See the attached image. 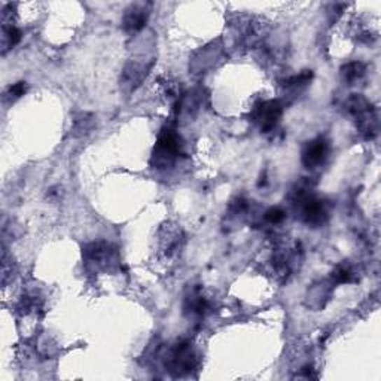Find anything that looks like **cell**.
<instances>
[{
  "label": "cell",
  "mask_w": 381,
  "mask_h": 381,
  "mask_svg": "<svg viewBox=\"0 0 381 381\" xmlns=\"http://www.w3.org/2000/svg\"><path fill=\"white\" fill-rule=\"evenodd\" d=\"M329 153V145L325 139L317 137L308 141L303 151V164L307 169H316L325 162Z\"/></svg>",
  "instance_id": "obj_7"
},
{
  "label": "cell",
  "mask_w": 381,
  "mask_h": 381,
  "mask_svg": "<svg viewBox=\"0 0 381 381\" xmlns=\"http://www.w3.org/2000/svg\"><path fill=\"white\" fill-rule=\"evenodd\" d=\"M332 282L337 284H342V283H352L354 282V271L352 267L349 265H338L335 267V270L332 271Z\"/></svg>",
  "instance_id": "obj_13"
},
{
  "label": "cell",
  "mask_w": 381,
  "mask_h": 381,
  "mask_svg": "<svg viewBox=\"0 0 381 381\" xmlns=\"http://www.w3.org/2000/svg\"><path fill=\"white\" fill-rule=\"evenodd\" d=\"M312 78H313V71L304 70V71H301L300 75H295V76H291L289 79H286L283 82V87H284V90H288V91L298 92L308 85Z\"/></svg>",
  "instance_id": "obj_12"
},
{
  "label": "cell",
  "mask_w": 381,
  "mask_h": 381,
  "mask_svg": "<svg viewBox=\"0 0 381 381\" xmlns=\"http://www.w3.org/2000/svg\"><path fill=\"white\" fill-rule=\"evenodd\" d=\"M182 153V141L176 130L170 127H164L158 134L157 145L153 148L155 165L160 169H167V165H172L179 155Z\"/></svg>",
  "instance_id": "obj_3"
},
{
  "label": "cell",
  "mask_w": 381,
  "mask_h": 381,
  "mask_svg": "<svg viewBox=\"0 0 381 381\" xmlns=\"http://www.w3.org/2000/svg\"><path fill=\"white\" fill-rule=\"evenodd\" d=\"M94 124H95V118L92 113L81 112L74 118L71 133H74L75 136H87L88 133H91Z\"/></svg>",
  "instance_id": "obj_9"
},
{
  "label": "cell",
  "mask_w": 381,
  "mask_h": 381,
  "mask_svg": "<svg viewBox=\"0 0 381 381\" xmlns=\"http://www.w3.org/2000/svg\"><path fill=\"white\" fill-rule=\"evenodd\" d=\"M283 115V104L279 100H265L255 106L252 111L254 123L261 128L262 133L272 131Z\"/></svg>",
  "instance_id": "obj_5"
},
{
  "label": "cell",
  "mask_w": 381,
  "mask_h": 381,
  "mask_svg": "<svg viewBox=\"0 0 381 381\" xmlns=\"http://www.w3.org/2000/svg\"><path fill=\"white\" fill-rule=\"evenodd\" d=\"M26 91H27V83L21 81V82H17V83H14V85H11V87L8 88V91H6V97H8L11 102H14V100L22 97V95L26 94Z\"/></svg>",
  "instance_id": "obj_14"
},
{
  "label": "cell",
  "mask_w": 381,
  "mask_h": 381,
  "mask_svg": "<svg viewBox=\"0 0 381 381\" xmlns=\"http://www.w3.org/2000/svg\"><path fill=\"white\" fill-rule=\"evenodd\" d=\"M264 218L267 222L272 223V225H277V223H282L286 218V212L282 210L280 207H271L265 212Z\"/></svg>",
  "instance_id": "obj_15"
},
{
  "label": "cell",
  "mask_w": 381,
  "mask_h": 381,
  "mask_svg": "<svg viewBox=\"0 0 381 381\" xmlns=\"http://www.w3.org/2000/svg\"><path fill=\"white\" fill-rule=\"evenodd\" d=\"M341 76L345 82L354 83L361 81L366 74V64L362 62H350L341 67Z\"/></svg>",
  "instance_id": "obj_10"
},
{
  "label": "cell",
  "mask_w": 381,
  "mask_h": 381,
  "mask_svg": "<svg viewBox=\"0 0 381 381\" xmlns=\"http://www.w3.org/2000/svg\"><path fill=\"white\" fill-rule=\"evenodd\" d=\"M207 310H209V303L206 301V298L202 295L193 293L186 298V304H185L186 313L193 314V316H205Z\"/></svg>",
  "instance_id": "obj_11"
},
{
  "label": "cell",
  "mask_w": 381,
  "mask_h": 381,
  "mask_svg": "<svg viewBox=\"0 0 381 381\" xmlns=\"http://www.w3.org/2000/svg\"><path fill=\"white\" fill-rule=\"evenodd\" d=\"M146 6L148 5H133L125 11L123 18V27L127 33L134 34L145 29L149 18V11Z\"/></svg>",
  "instance_id": "obj_8"
},
{
  "label": "cell",
  "mask_w": 381,
  "mask_h": 381,
  "mask_svg": "<svg viewBox=\"0 0 381 381\" xmlns=\"http://www.w3.org/2000/svg\"><path fill=\"white\" fill-rule=\"evenodd\" d=\"M183 244V233L177 225H165L160 233V249L165 258H173L181 254Z\"/></svg>",
  "instance_id": "obj_6"
},
{
  "label": "cell",
  "mask_w": 381,
  "mask_h": 381,
  "mask_svg": "<svg viewBox=\"0 0 381 381\" xmlns=\"http://www.w3.org/2000/svg\"><path fill=\"white\" fill-rule=\"evenodd\" d=\"M345 111L354 119L357 127L366 136V139H373L377 134L378 123L375 109L363 95L352 94L347 102H345Z\"/></svg>",
  "instance_id": "obj_2"
},
{
  "label": "cell",
  "mask_w": 381,
  "mask_h": 381,
  "mask_svg": "<svg viewBox=\"0 0 381 381\" xmlns=\"http://www.w3.org/2000/svg\"><path fill=\"white\" fill-rule=\"evenodd\" d=\"M293 206L300 219L310 226H321L328 219L325 202L310 193L308 186H298L293 193Z\"/></svg>",
  "instance_id": "obj_1"
},
{
  "label": "cell",
  "mask_w": 381,
  "mask_h": 381,
  "mask_svg": "<svg viewBox=\"0 0 381 381\" xmlns=\"http://www.w3.org/2000/svg\"><path fill=\"white\" fill-rule=\"evenodd\" d=\"M83 261L91 270H107L118 265V252L106 242L88 243L82 250Z\"/></svg>",
  "instance_id": "obj_4"
}]
</instances>
